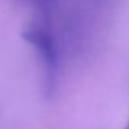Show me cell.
Here are the masks:
<instances>
[{
	"instance_id": "6da1fadb",
	"label": "cell",
	"mask_w": 129,
	"mask_h": 129,
	"mask_svg": "<svg viewBox=\"0 0 129 129\" xmlns=\"http://www.w3.org/2000/svg\"><path fill=\"white\" fill-rule=\"evenodd\" d=\"M46 21L47 20L41 18L39 23L31 25L23 33V38L29 43L38 56V60L41 64L44 90L47 95H51L56 90L59 80V49L56 38Z\"/></svg>"
},
{
	"instance_id": "7a4b0ae2",
	"label": "cell",
	"mask_w": 129,
	"mask_h": 129,
	"mask_svg": "<svg viewBox=\"0 0 129 129\" xmlns=\"http://www.w3.org/2000/svg\"><path fill=\"white\" fill-rule=\"evenodd\" d=\"M26 2L39 13V18L47 20L57 0H26Z\"/></svg>"
},
{
	"instance_id": "3957f363",
	"label": "cell",
	"mask_w": 129,
	"mask_h": 129,
	"mask_svg": "<svg viewBox=\"0 0 129 129\" xmlns=\"http://www.w3.org/2000/svg\"><path fill=\"white\" fill-rule=\"evenodd\" d=\"M126 129H129V123H127V127H126Z\"/></svg>"
}]
</instances>
